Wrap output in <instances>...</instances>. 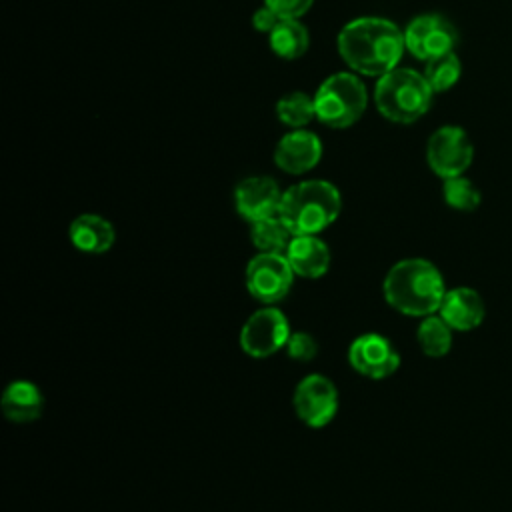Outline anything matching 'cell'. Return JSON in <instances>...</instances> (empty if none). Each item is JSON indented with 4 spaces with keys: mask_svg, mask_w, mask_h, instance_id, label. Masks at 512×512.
<instances>
[{
    "mask_svg": "<svg viewBox=\"0 0 512 512\" xmlns=\"http://www.w3.org/2000/svg\"><path fill=\"white\" fill-rule=\"evenodd\" d=\"M368 94L364 82L350 72L328 76L314 94L316 118L330 128H348L366 112Z\"/></svg>",
    "mask_w": 512,
    "mask_h": 512,
    "instance_id": "cell-5",
    "label": "cell"
},
{
    "mask_svg": "<svg viewBox=\"0 0 512 512\" xmlns=\"http://www.w3.org/2000/svg\"><path fill=\"white\" fill-rule=\"evenodd\" d=\"M314 0H264V6H268L278 18L290 20L304 16Z\"/></svg>",
    "mask_w": 512,
    "mask_h": 512,
    "instance_id": "cell-25",
    "label": "cell"
},
{
    "mask_svg": "<svg viewBox=\"0 0 512 512\" xmlns=\"http://www.w3.org/2000/svg\"><path fill=\"white\" fill-rule=\"evenodd\" d=\"M384 300L400 314L424 318L436 314L444 294L442 272L426 258H404L390 266L382 282Z\"/></svg>",
    "mask_w": 512,
    "mask_h": 512,
    "instance_id": "cell-2",
    "label": "cell"
},
{
    "mask_svg": "<svg viewBox=\"0 0 512 512\" xmlns=\"http://www.w3.org/2000/svg\"><path fill=\"white\" fill-rule=\"evenodd\" d=\"M276 114L282 124L290 128H304L312 118H316L314 98L304 92L284 94L276 104Z\"/></svg>",
    "mask_w": 512,
    "mask_h": 512,
    "instance_id": "cell-22",
    "label": "cell"
},
{
    "mask_svg": "<svg viewBox=\"0 0 512 512\" xmlns=\"http://www.w3.org/2000/svg\"><path fill=\"white\" fill-rule=\"evenodd\" d=\"M434 90L424 74L412 68H394L378 78L374 88V102L378 112L398 124H412L420 120L430 104Z\"/></svg>",
    "mask_w": 512,
    "mask_h": 512,
    "instance_id": "cell-4",
    "label": "cell"
},
{
    "mask_svg": "<svg viewBox=\"0 0 512 512\" xmlns=\"http://www.w3.org/2000/svg\"><path fill=\"white\" fill-rule=\"evenodd\" d=\"M290 322L276 306L252 312L240 328V348L252 358H268L284 350L290 338Z\"/></svg>",
    "mask_w": 512,
    "mask_h": 512,
    "instance_id": "cell-7",
    "label": "cell"
},
{
    "mask_svg": "<svg viewBox=\"0 0 512 512\" xmlns=\"http://www.w3.org/2000/svg\"><path fill=\"white\" fill-rule=\"evenodd\" d=\"M458 42L456 28L440 14H420L404 30L406 50L418 60L452 52Z\"/></svg>",
    "mask_w": 512,
    "mask_h": 512,
    "instance_id": "cell-10",
    "label": "cell"
},
{
    "mask_svg": "<svg viewBox=\"0 0 512 512\" xmlns=\"http://www.w3.org/2000/svg\"><path fill=\"white\" fill-rule=\"evenodd\" d=\"M322 158L320 138L304 128H296L280 138L274 150V162L282 172L304 174L310 172Z\"/></svg>",
    "mask_w": 512,
    "mask_h": 512,
    "instance_id": "cell-13",
    "label": "cell"
},
{
    "mask_svg": "<svg viewBox=\"0 0 512 512\" xmlns=\"http://www.w3.org/2000/svg\"><path fill=\"white\" fill-rule=\"evenodd\" d=\"M282 194L284 192L278 188L276 180L268 176H248L238 182L234 190V206L236 212L252 224L270 216H278Z\"/></svg>",
    "mask_w": 512,
    "mask_h": 512,
    "instance_id": "cell-12",
    "label": "cell"
},
{
    "mask_svg": "<svg viewBox=\"0 0 512 512\" xmlns=\"http://www.w3.org/2000/svg\"><path fill=\"white\" fill-rule=\"evenodd\" d=\"M348 364L370 380H384L398 370L400 354L386 336L366 332L350 342Z\"/></svg>",
    "mask_w": 512,
    "mask_h": 512,
    "instance_id": "cell-11",
    "label": "cell"
},
{
    "mask_svg": "<svg viewBox=\"0 0 512 512\" xmlns=\"http://www.w3.org/2000/svg\"><path fill=\"white\" fill-rule=\"evenodd\" d=\"M68 238L72 246L84 254H104L114 246L116 230L104 216L86 212L70 222Z\"/></svg>",
    "mask_w": 512,
    "mask_h": 512,
    "instance_id": "cell-16",
    "label": "cell"
},
{
    "mask_svg": "<svg viewBox=\"0 0 512 512\" xmlns=\"http://www.w3.org/2000/svg\"><path fill=\"white\" fill-rule=\"evenodd\" d=\"M284 350L294 362H310L318 354V342L310 332H292Z\"/></svg>",
    "mask_w": 512,
    "mask_h": 512,
    "instance_id": "cell-24",
    "label": "cell"
},
{
    "mask_svg": "<svg viewBox=\"0 0 512 512\" xmlns=\"http://www.w3.org/2000/svg\"><path fill=\"white\" fill-rule=\"evenodd\" d=\"M438 314L452 330L470 332L482 324L486 308L482 296L474 288L458 286L446 290Z\"/></svg>",
    "mask_w": 512,
    "mask_h": 512,
    "instance_id": "cell-14",
    "label": "cell"
},
{
    "mask_svg": "<svg viewBox=\"0 0 512 512\" xmlns=\"http://www.w3.org/2000/svg\"><path fill=\"white\" fill-rule=\"evenodd\" d=\"M294 276L286 254L256 252L246 264L244 282L254 300L264 306H276L292 290Z\"/></svg>",
    "mask_w": 512,
    "mask_h": 512,
    "instance_id": "cell-6",
    "label": "cell"
},
{
    "mask_svg": "<svg viewBox=\"0 0 512 512\" xmlns=\"http://www.w3.org/2000/svg\"><path fill=\"white\" fill-rule=\"evenodd\" d=\"M338 388L324 374H308L304 376L292 396V406L300 422L310 428H324L338 412Z\"/></svg>",
    "mask_w": 512,
    "mask_h": 512,
    "instance_id": "cell-9",
    "label": "cell"
},
{
    "mask_svg": "<svg viewBox=\"0 0 512 512\" xmlns=\"http://www.w3.org/2000/svg\"><path fill=\"white\" fill-rule=\"evenodd\" d=\"M452 328L446 324V320L436 312L430 316H424L418 330L416 340L420 350L430 358H442L452 348Z\"/></svg>",
    "mask_w": 512,
    "mask_h": 512,
    "instance_id": "cell-19",
    "label": "cell"
},
{
    "mask_svg": "<svg viewBox=\"0 0 512 512\" xmlns=\"http://www.w3.org/2000/svg\"><path fill=\"white\" fill-rule=\"evenodd\" d=\"M460 74H462V64L454 50L426 60L424 78L428 80L434 92L450 90L460 80Z\"/></svg>",
    "mask_w": 512,
    "mask_h": 512,
    "instance_id": "cell-21",
    "label": "cell"
},
{
    "mask_svg": "<svg viewBox=\"0 0 512 512\" xmlns=\"http://www.w3.org/2000/svg\"><path fill=\"white\" fill-rule=\"evenodd\" d=\"M442 196L450 208L460 210V212H472L482 202L480 190L476 188V184L472 180L464 178V174L446 178L444 186H442Z\"/></svg>",
    "mask_w": 512,
    "mask_h": 512,
    "instance_id": "cell-23",
    "label": "cell"
},
{
    "mask_svg": "<svg viewBox=\"0 0 512 512\" xmlns=\"http://www.w3.org/2000/svg\"><path fill=\"white\" fill-rule=\"evenodd\" d=\"M342 210V196L332 182L302 180L282 194L278 216L294 236L318 234L328 228Z\"/></svg>",
    "mask_w": 512,
    "mask_h": 512,
    "instance_id": "cell-3",
    "label": "cell"
},
{
    "mask_svg": "<svg viewBox=\"0 0 512 512\" xmlns=\"http://www.w3.org/2000/svg\"><path fill=\"white\" fill-rule=\"evenodd\" d=\"M2 414L14 424H28L42 416L44 396L30 380H12L0 398Z\"/></svg>",
    "mask_w": 512,
    "mask_h": 512,
    "instance_id": "cell-17",
    "label": "cell"
},
{
    "mask_svg": "<svg viewBox=\"0 0 512 512\" xmlns=\"http://www.w3.org/2000/svg\"><path fill=\"white\" fill-rule=\"evenodd\" d=\"M280 20H282V18H278L268 6H262L260 10H256V12L252 14V26H254V30L266 32V34H270V32L274 30V26H276Z\"/></svg>",
    "mask_w": 512,
    "mask_h": 512,
    "instance_id": "cell-26",
    "label": "cell"
},
{
    "mask_svg": "<svg viewBox=\"0 0 512 512\" xmlns=\"http://www.w3.org/2000/svg\"><path fill=\"white\" fill-rule=\"evenodd\" d=\"M474 158V146L460 126L438 128L426 144V160L430 170L442 180L462 176Z\"/></svg>",
    "mask_w": 512,
    "mask_h": 512,
    "instance_id": "cell-8",
    "label": "cell"
},
{
    "mask_svg": "<svg viewBox=\"0 0 512 512\" xmlns=\"http://www.w3.org/2000/svg\"><path fill=\"white\" fill-rule=\"evenodd\" d=\"M404 50V32L394 22L378 16L356 18L338 34L342 60L354 72L366 76H384L394 70Z\"/></svg>",
    "mask_w": 512,
    "mask_h": 512,
    "instance_id": "cell-1",
    "label": "cell"
},
{
    "mask_svg": "<svg viewBox=\"0 0 512 512\" xmlns=\"http://www.w3.org/2000/svg\"><path fill=\"white\" fill-rule=\"evenodd\" d=\"M284 254H286L294 274L302 276V278H310V280L324 276L328 272L330 260H332L328 244L318 234L292 236Z\"/></svg>",
    "mask_w": 512,
    "mask_h": 512,
    "instance_id": "cell-15",
    "label": "cell"
},
{
    "mask_svg": "<svg viewBox=\"0 0 512 512\" xmlns=\"http://www.w3.org/2000/svg\"><path fill=\"white\" fill-rule=\"evenodd\" d=\"M290 228L282 222L280 216H270L258 222L250 224V240L256 246L258 252H278L284 254L290 240H292Z\"/></svg>",
    "mask_w": 512,
    "mask_h": 512,
    "instance_id": "cell-20",
    "label": "cell"
},
{
    "mask_svg": "<svg viewBox=\"0 0 512 512\" xmlns=\"http://www.w3.org/2000/svg\"><path fill=\"white\" fill-rule=\"evenodd\" d=\"M270 48L274 54L286 60H294L302 56L310 46V36L304 24H300L298 18L280 20L274 30L268 34Z\"/></svg>",
    "mask_w": 512,
    "mask_h": 512,
    "instance_id": "cell-18",
    "label": "cell"
}]
</instances>
